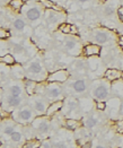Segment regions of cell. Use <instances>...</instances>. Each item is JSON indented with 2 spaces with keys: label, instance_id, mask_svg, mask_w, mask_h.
I'll use <instances>...</instances> for the list:
<instances>
[{
  "label": "cell",
  "instance_id": "obj_1",
  "mask_svg": "<svg viewBox=\"0 0 123 148\" xmlns=\"http://www.w3.org/2000/svg\"><path fill=\"white\" fill-rule=\"evenodd\" d=\"M45 8L41 5V2L38 1H27L25 2L23 9L20 10L23 17L26 19L27 23L32 27H36L42 23V21L44 19V15H45Z\"/></svg>",
  "mask_w": 123,
  "mask_h": 148
},
{
  "label": "cell",
  "instance_id": "obj_2",
  "mask_svg": "<svg viewBox=\"0 0 123 148\" xmlns=\"http://www.w3.org/2000/svg\"><path fill=\"white\" fill-rule=\"evenodd\" d=\"M26 78L33 79L35 82H44L48 79V70L44 67L43 60L40 56H34L32 59L24 63Z\"/></svg>",
  "mask_w": 123,
  "mask_h": 148
},
{
  "label": "cell",
  "instance_id": "obj_3",
  "mask_svg": "<svg viewBox=\"0 0 123 148\" xmlns=\"http://www.w3.org/2000/svg\"><path fill=\"white\" fill-rule=\"evenodd\" d=\"M90 96L96 101H105L111 97L112 94V84L106 78H98L92 82L90 89H89Z\"/></svg>",
  "mask_w": 123,
  "mask_h": 148
},
{
  "label": "cell",
  "instance_id": "obj_4",
  "mask_svg": "<svg viewBox=\"0 0 123 148\" xmlns=\"http://www.w3.org/2000/svg\"><path fill=\"white\" fill-rule=\"evenodd\" d=\"M44 96L49 102L61 101L64 99V87L59 83H49L46 85L38 84L36 89V94Z\"/></svg>",
  "mask_w": 123,
  "mask_h": 148
},
{
  "label": "cell",
  "instance_id": "obj_5",
  "mask_svg": "<svg viewBox=\"0 0 123 148\" xmlns=\"http://www.w3.org/2000/svg\"><path fill=\"white\" fill-rule=\"evenodd\" d=\"M10 116L17 123L22 124V125H28V124H32V122L35 120L37 115L34 109L29 104H24L23 106L12 111Z\"/></svg>",
  "mask_w": 123,
  "mask_h": 148
},
{
  "label": "cell",
  "instance_id": "obj_6",
  "mask_svg": "<svg viewBox=\"0 0 123 148\" xmlns=\"http://www.w3.org/2000/svg\"><path fill=\"white\" fill-rule=\"evenodd\" d=\"M62 115L67 119H77L79 120L80 118L84 116V113L81 111L79 99L74 96H68L64 99L63 108H62Z\"/></svg>",
  "mask_w": 123,
  "mask_h": 148
},
{
  "label": "cell",
  "instance_id": "obj_7",
  "mask_svg": "<svg viewBox=\"0 0 123 148\" xmlns=\"http://www.w3.org/2000/svg\"><path fill=\"white\" fill-rule=\"evenodd\" d=\"M33 128L35 129L36 132V138L44 140L46 139V137H49L50 132H51V121L49 120L48 115H41V116H36L35 120L32 122Z\"/></svg>",
  "mask_w": 123,
  "mask_h": 148
},
{
  "label": "cell",
  "instance_id": "obj_8",
  "mask_svg": "<svg viewBox=\"0 0 123 148\" xmlns=\"http://www.w3.org/2000/svg\"><path fill=\"white\" fill-rule=\"evenodd\" d=\"M90 40L94 42V44L98 45H105V44H112L115 42V36L107 28H94L90 32Z\"/></svg>",
  "mask_w": 123,
  "mask_h": 148
},
{
  "label": "cell",
  "instance_id": "obj_9",
  "mask_svg": "<svg viewBox=\"0 0 123 148\" xmlns=\"http://www.w3.org/2000/svg\"><path fill=\"white\" fill-rule=\"evenodd\" d=\"M66 14L64 12H58L53 9H46L44 15V21L50 29H54L55 27H60V25L66 23Z\"/></svg>",
  "mask_w": 123,
  "mask_h": 148
},
{
  "label": "cell",
  "instance_id": "obj_10",
  "mask_svg": "<svg viewBox=\"0 0 123 148\" xmlns=\"http://www.w3.org/2000/svg\"><path fill=\"white\" fill-rule=\"evenodd\" d=\"M62 44H63L66 52H68L70 56L78 57L83 52V47H81V43H80L78 36L69 35L62 41Z\"/></svg>",
  "mask_w": 123,
  "mask_h": 148
},
{
  "label": "cell",
  "instance_id": "obj_11",
  "mask_svg": "<svg viewBox=\"0 0 123 148\" xmlns=\"http://www.w3.org/2000/svg\"><path fill=\"white\" fill-rule=\"evenodd\" d=\"M20 124L17 123L12 119H2L1 121V145L7 144L10 140V137L14 134V131L19 127Z\"/></svg>",
  "mask_w": 123,
  "mask_h": 148
},
{
  "label": "cell",
  "instance_id": "obj_12",
  "mask_svg": "<svg viewBox=\"0 0 123 148\" xmlns=\"http://www.w3.org/2000/svg\"><path fill=\"white\" fill-rule=\"evenodd\" d=\"M1 102H2V109L3 111L10 112L9 109H18L24 105V97H18L8 94L2 89V95H1Z\"/></svg>",
  "mask_w": 123,
  "mask_h": 148
},
{
  "label": "cell",
  "instance_id": "obj_13",
  "mask_svg": "<svg viewBox=\"0 0 123 148\" xmlns=\"http://www.w3.org/2000/svg\"><path fill=\"white\" fill-rule=\"evenodd\" d=\"M36 113L37 116H41V115H46V111H48V108H49V101L45 99L44 96L36 94V95H33L31 96L29 99V103H28Z\"/></svg>",
  "mask_w": 123,
  "mask_h": 148
},
{
  "label": "cell",
  "instance_id": "obj_14",
  "mask_svg": "<svg viewBox=\"0 0 123 148\" xmlns=\"http://www.w3.org/2000/svg\"><path fill=\"white\" fill-rule=\"evenodd\" d=\"M121 106H122V99L113 96L110 97L106 102V110L107 116L112 120H118L120 112H121Z\"/></svg>",
  "mask_w": 123,
  "mask_h": 148
},
{
  "label": "cell",
  "instance_id": "obj_15",
  "mask_svg": "<svg viewBox=\"0 0 123 148\" xmlns=\"http://www.w3.org/2000/svg\"><path fill=\"white\" fill-rule=\"evenodd\" d=\"M3 90L7 92L8 94L14 95V96H18V97H24L25 86L24 83H22L18 79H8L7 84H3Z\"/></svg>",
  "mask_w": 123,
  "mask_h": 148
},
{
  "label": "cell",
  "instance_id": "obj_16",
  "mask_svg": "<svg viewBox=\"0 0 123 148\" xmlns=\"http://www.w3.org/2000/svg\"><path fill=\"white\" fill-rule=\"evenodd\" d=\"M83 125L88 129V130H94L96 128H98L100 124L103 123L104 118H102L98 113H94V112H89L87 114H84L83 116Z\"/></svg>",
  "mask_w": 123,
  "mask_h": 148
},
{
  "label": "cell",
  "instance_id": "obj_17",
  "mask_svg": "<svg viewBox=\"0 0 123 148\" xmlns=\"http://www.w3.org/2000/svg\"><path fill=\"white\" fill-rule=\"evenodd\" d=\"M12 26L16 32L25 36H31L32 35V26L28 25L24 17H15L12 21Z\"/></svg>",
  "mask_w": 123,
  "mask_h": 148
},
{
  "label": "cell",
  "instance_id": "obj_18",
  "mask_svg": "<svg viewBox=\"0 0 123 148\" xmlns=\"http://www.w3.org/2000/svg\"><path fill=\"white\" fill-rule=\"evenodd\" d=\"M67 87L70 88L71 93H74L76 95H84L88 90V83L85 78H78L67 84Z\"/></svg>",
  "mask_w": 123,
  "mask_h": 148
},
{
  "label": "cell",
  "instance_id": "obj_19",
  "mask_svg": "<svg viewBox=\"0 0 123 148\" xmlns=\"http://www.w3.org/2000/svg\"><path fill=\"white\" fill-rule=\"evenodd\" d=\"M52 145L53 148H74L72 137L69 136L68 138H66L64 131H60L54 137V139H52Z\"/></svg>",
  "mask_w": 123,
  "mask_h": 148
},
{
  "label": "cell",
  "instance_id": "obj_20",
  "mask_svg": "<svg viewBox=\"0 0 123 148\" xmlns=\"http://www.w3.org/2000/svg\"><path fill=\"white\" fill-rule=\"evenodd\" d=\"M69 78H70V74H69L68 70H66V69H59V70H55L52 74H50L48 79H46V82L48 83H59V84H63V83H67Z\"/></svg>",
  "mask_w": 123,
  "mask_h": 148
},
{
  "label": "cell",
  "instance_id": "obj_21",
  "mask_svg": "<svg viewBox=\"0 0 123 148\" xmlns=\"http://www.w3.org/2000/svg\"><path fill=\"white\" fill-rule=\"evenodd\" d=\"M26 139L25 138V135H24V131H23V125L20 124L15 131H14V134L12 135L10 137V140H9V143L8 144H10L12 145L14 147H17L18 145H24L23 143H24V140Z\"/></svg>",
  "mask_w": 123,
  "mask_h": 148
},
{
  "label": "cell",
  "instance_id": "obj_22",
  "mask_svg": "<svg viewBox=\"0 0 123 148\" xmlns=\"http://www.w3.org/2000/svg\"><path fill=\"white\" fill-rule=\"evenodd\" d=\"M10 75L12 76L14 79H18L22 80L26 78V73H25L24 66H19V64H14L10 67Z\"/></svg>",
  "mask_w": 123,
  "mask_h": 148
},
{
  "label": "cell",
  "instance_id": "obj_23",
  "mask_svg": "<svg viewBox=\"0 0 123 148\" xmlns=\"http://www.w3.org/2000/svg\"><path fill=\"white\" fill-rule=\"evenodd\" d=\"M79 103H80V108H81V111L84 114H87L89 112H92L93 108H94V99L93 97H81L79 99Z\"/></svg>",
  "mask_w": 123,
  "mask_h": 148
},
{
  "label": "cell",
  "instance_id": "obj_24",
  "mask_svg": "<svg viewBox=\"0 0 123 148\" xmlns=\"http://www.w3.org/2000/svg\"><path fill=\"white\" fill-rule=\"evenodd\" d=\"M24 86H25V92L28 96H33L36 94V89H37V82L33 80V79H28L26 78L24 82Z\"/></svg>",
  "mask_w": 123,
  "mask_h": 148
},
{
  "label": "cell",
  "instance_id": "obj_25",
  "mask_svg": "<svg viewBox=\"0 0 123 148\" xmlns=\"http://www.w3.org/2000/svg\"><path fill=\"white\" fill-rule=\"evenodd\" d=\"M123 77L122 71L118 70V69H107L105 73H104V78H106L109 82H115V80H119Z\"/></svg>",
  "mask_w": 123,
  "mask_h": 148
},
{
  "label": "cell",
  "instance_id": "obj_26",
  "mask_svg": "<svg viewBox=\"0 0 123 148\" xmlns=\"http://www.w3.org/2000/svg\"><path fill=\"white\" fill-rule=\"evenodd\" d=\"M84 54L86 57H94V56H99L100 54V45L98 44H88L84 48Z\"/></svg>",
  "mask_w": 123,
  "mask_h": 148
},
{
  "label": "cell",
  "instance_id": "obj_27",
  "mask_svg": "<svg viewBox=\"0 0 123 148\" xmlns=\"http://www.w3.org/2000/svg\"><path fill=\"white\" fill-rule=\"evenodd\" d=\"M59 31L61 32L62 34H67V35H74V36L78 35L77 27L74 26L72 24H69V23H63V24L60 25Z\"/></svg>",
  "mask_w": 123,
  "mask_h": 148
},
{
  "label": "cell",
  "instance_id": "obj_28",
  "mask_svg": "<svg viewBox=\"0 0 123 148\" xmlns=\"http://www.w3.org/2000/svg\"><path fill=\"white\" fill-rule=\"evenodd\" d=\"M63 103H64L63 99H61V101H55V102L50 103L49 108H48V111H46V115H48V116H51V115L55 114L58 111H61L62 108H63Z\"/></svg>",
  "mask_w": 123,
  "mask_h": 148
},
{
  "label": "cell",
  "instance_id": "obj_29",
  "mask_svg": "<svg viewBox=\"0 0 123 148\" xmlns=\"http://www.w3.org/2000/svg\"><path fill=\"white\" fill-rule=\"evenodd\" d=\"M112 94L116 97H120L123 99V80L122 79H119V80H115L113 82L112 84Z\"/></svg>",
  "mask_w": 123,
  "mask_h": 148
},
{
  "label": "cell",
  "instance_id": "obj_30",
  "mask_svg": "<svg viewBox=\"0 0 123 148\" xmlns=\"http://www.w3.org/2000/svg\"><path fill=\"white\" fill-rule=\"evenodd\" d=\"M40 2H41V5L45 9H53V10H58V12H63L61 6L58 5V3H55L52 0H40Z\"/></svg>",
  "mask_w": 123,
  "mask_h": 148
},
{
  "label": "cell",
  "instance_id": "obj_31",
  "mask_svg": "<svg viewBox=\"0 0 123 148\" xmlns=\"http://www.w3.org/2000/svg\"><path fill=\"white\" fill-rule=\"evenodd\" d=\"M83 124V122H80L77 119H67L64 121V125L68 130H77V129H81L80 125Z\"/></svg>",
  "mask_w": 123,
  "mask_h": 148
},
{
  "label": "cell",
  "instance_id": "obj_32",
  "mask_svg": "<svg viewBox=\"0 0 123 148\" xmlns=\"http://www.w3.org/2000/svg\"><path fill=\"white\" fill-rule=\"evenodd\" d=\"M116 10H118L116 3H107V5H105L104 8H103V15L106 16V17H112V16L115 14Z\"/></svg>",
  "mask_w": 123,
  "mask_h": 148
},
{
  "label": "cell",
  "instance_id": "obj_33",
  "mask_svg": "<svg viewBox=\"0 0 123 148\" xmlns=\"http://www.w3.org/2000/svg\"><path fill=\"white\" fill-rule=\"evenodd\" d=\"M0 61H1V63H5V64H7V66H14V64L17 62V60H16V58L14 57L12 53H7V54H5V56H1Z\"/></svg>",
  "mask_w": 123,
  "mask_h": 148
},
{
  "label": "cell",
  "instance_id": "obj_34",
  "mask_svg": "<svg viewBox=\"0 0 123 148\" xmlns=\"http://www.w3.org/2000/svg\"><path fill=\"white\" fill-rule=\"evenodd\" d=\"M25 5L24 0H10L9 1V6L14 12H20L23 9Z\"/></svg>",
  "mask_w": 123,
  "mask_h": 148
},
{
  "label": "cell",
  "instance_id": "obj_35",
  "mask_svg": "<svg viewBox=\"0 0 123 148\" xmlns=\"http://www.w3.org/2000/svg\"><path fill=\"white\" fill-rule=\"evenodd\" d=\"M41 143H42V140H41V139L34 138V139H31V140L26 141V143H25L24 145H23L20 148H40Z\"/></svg>",
  "mask_w": 123,
  "mask_h": 148
},
{
  "label": "cell",
  "instance_id": "obj_36",
  "mask_svg": "<svg viewBox=\"0 0 123 148\" xmlns=\"http://www.w3.org/2000/svg\"><path fill=\"white\" fill-rule=\"evenodd\" d=\"M95 108H96L97 111L104 112L106 110V102H104V101H96Z\"/></svg>",
  "mask_w": 123,
  "mask_h": 148
},
{
  "label": "cell",
  "instance_id": "obj_37",
  "mask_svg": "<svg viewBox=\"0 0 123 148\" xmlns=\"http://www.w3.org/2000/svg\"><path fill=\"white\" fill-rule=\"evenodd\" d=\"M12 35V33L7 29V28H1L0 29V37H1V40H7V38H9Z\"/></svg>",
  "mask_w": 123,
  "mask_h": 148
},
{
  "label": "cell",
  "instance_id": "obj_38",
  "mask_svg": "<svg viewBox=\"0 0 123 148\" xmlns=\"http://www.w3.org/2000/svg\"><path fill=\"white\" fill-rule=\"evenodd\" d=\"M40 148H53L52 139H44V140H42Z\"/></svg>",
  "mask_w": 123,
  "mask_h": 148
},
{
  "label": "cell",
  "instance_id": "obj_39",
  "mask_svg": "<svg viewBox=\"0 0 123 148\" xmlns=\"http://www.w3.org/2000/svg\"><path fill=\"white\" fill-rule=\"evenodd\" d=\"M115 128L119 134H123V119H119L115 122Z\"/></svg>",
  "mask_w": 123,
  "mask_h": 148
},
{
  "label": "cell",
  "instance_id": "obj_40",
  "mask_svg": "<svg viewBox=\"0 0 123 148\" xmlns=\"http://www.w3.org/2000/svg\"><path fill=\"white\" fill-rule=\"evenodd\" d=\"M116 14H118V17H119V19H120V21H121V22L123 23V5H122V6H120V7H118Z\"/></svg>",
  "mask_w": 123,
  "mask_h": 148
},
{
  "label": "cell",
  "instance_id": "obj_41",
  "mask_svg": "<svg viewBox=\"0 0 123 148\" xmlns=\"http://www.w3.org/2000/svg\"><path fill=\"white\" fill-rule=\"evenodd\" d=\"M52 1H54V2L58 3V5H61V3H63V2L67 1V0H52Z\"/></svg>",
  "mask_w": 123,
  "mask_h": 148
},
{
  "label": "cell",
  "instance_id": "obj_42",
  "mask_svg": "<svg viewBox=\"0 0 123 148\" xmlns=\"http://www.w3.org/2000/svg\"><path fill=\"white\" fill-rule=\"evenodd\" d=\"M94 148H106L104 145H100V144H97V145H95L94 146Z\"/></svg>",
  "mask_w": 123,
  "mask_h": 148
},
{
  "label": "cell",
  "instance_id": "obj_43",
  "mask_svg": "<svg viewBox=\"0 0 123 148\" xmlns=\"http://www.w3.org/2000/svg\"><path fill=\"white\" fill-rule=\"evenodd\" d=\"M79 3H86V2H88L89 0H77Z\"/></svg>",
  "mask_w": 123,
  "mask_h": 148
},
{
  "label": "cell",
  "instance_id": "obj_44",
  "mask_svg": "<svg viewBox=\"0 0 123 148\" xmlns=\"http://www.w3.org/2000/svg\"><path fill=\"white\" fill-rule=\"evenodd\" d=\"M120 115L123 116V102H122V106H121V112H120Z\"/></svg>",
  "mask_w": 123,
  "mask_h": 148
},
{
  "label": "cell",
  "instance_id": "obj_45",
  "mask_svg": "<svg viewBox=\"0 0 123 148\" xmlns=\"http://www.w3.org/2000/svg\"><path fill=\"white\" fill-rule=\"evenodd\" d=\"M99 1H100V2H103V3H104V2H107V0H99Z\"/></svg>",
  "mask_w": 123,
  "mask_h": 148
},
{
  "label": "cell",
  "instance_id": "obj_46",
  "mask_svg": "<svg viewBox=\"0 0 123 148\" xmlns=\"http://www.w3.org/2000/svg\"><path fill=\"white\" fill-rule=\"evenodd\" d=\"M121 79H122V80H123V77H122V78H121Z\"/></svg>",
  "mask_w": 123,
  "mask_h": 148
},
{
  "label": "cell",
  "instance_id": "obj_47",
  "mask_svg": "<svg viewBox=\"0 0 123 148\" xmlns=\"http://www.w3.org/2000/svg\"><path fill=\"white\" fill-rule=\"evenodd\" d=\"M122 1H123V0H122Z\"/></svg>",
  "mask_w": 123,
  "mask_h": 148
}]
</instances>
